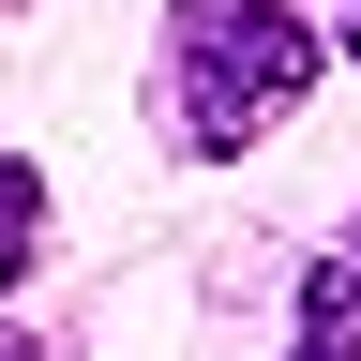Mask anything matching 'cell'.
<instances>
[{"mask_svg":"<svg viewBox=\"0 0 361 361\" xmlns=\"http://www.w3.org/2000/svg\"><path fill=\"white\" fill-rule=\"evenodd\" d=\"M316 90V30L286 0H180V61H166V106L196 151H241Z\"/></svg>","mask_w":361,"mask_h":361,"instance_id":"6da1fadb","label":"cell"},{"mask_svg":"<svg viewBox=\"0 0 361 361\" xmlns=\"http://www.w3.org/2000/svg\"><path fill=\"white\" fill-rule=\"evenodd\" d=\"M286 361H361V256H316L301 271V346Z\"/></svg>","mask_w":361,"mask_h":361,"instance_id":"7a4b0ae2","label":"cell"},{"mask_svg":"<svg viewBox=\"0 0 361 361\" xmlns=\"http://www.w3.org/2000/svg\"><path fill=\"white\" fill-rule=\"evenodd\" d=\"M346 45H361V0H346Z\"/></svg>","mask_w":361,"mask_h":361,"instance_id":"3957f363","label":"cell"}]
</instances>
